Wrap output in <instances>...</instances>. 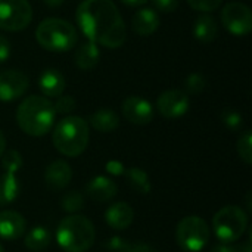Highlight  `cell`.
I'll list each match as a JSON object with an SVG mask.
<instances>
[{
	"label": "cell",
	"mask_w": 252,
	"mask_h": 252,
	"mask_svg": "<svg viewBox=\"0 0 252 252\" xmlns=\"http://www.w3.org/2000/svg\"><path fill=\"white\" fill-rule=\"evenodd\" d=\"M221 121L223 124L230 128L232 131H236L242 127L244 124V120H242V115L238 112V111H233V109H226L223 114H221Z\"/></svg>",
	"instance_id": "f546056e"
},
{
	"label": "cell",
	"mask_w": 252,
	"mask_h": 252,
	"mask_svg": "<svg viewBox=\"0 0 252 252\" xmlns=\"http://www.w3.org/2000/svg\"><path fill=\"white\" fill-rule=\"evenodd\" d=\"M27 229V221L22 214L4 210L0 213V238L4 241L19 239Z\"/></svg>",
	"instance_id": "5bb4252c"
},
{
	"label": "cell",
	"mask_w": 252,
	"mask_h": 252,
	"mask_svg": "<svg viewBox=\"0 0 252 252\" xmlns=\"http://www.w3.org/2000/svg\"><path fill=\"white\" fill-rule=\"evenodd\" d=\"M176 241L183 251H202L210 241V227L199 216H188L177 224Z\"/></svg>",
	"instance_id": "52a82bcc"
},
{
	"label": "cell",
	"mask_w": 252,
	"mask_h": 252,
	"mask_svg": "<svg viewBox=\"0 0 252 252\" xmlns=\"http://www.w3.org/2000/svg\"><path fill=\"white\" fill-rule=\"evenodd\" d=\"M205 86H207L205 78L201 74H198V72H192V74H189L185 78V89H183V92L188 96H190V94H201L204 92Z\"/></svg>",
	"instance_id": "4316f807"
},
{
	"label": "cell",
	"mask_w": 252,
	"mask_h": 252,
	"mask_svg": "<svg viewBox=\"0 0 252 252\" xmlns=\"http://www.w3.org/2000/svg\"><path fill=\"white\" fill-rule=\"evenodd\" d=\"M4 151H6V137H4V134L0 131V158H1V155L4 154Z\"/></svg>",
	"instance_id": "60d3db41"
},
{
	"label": "cell",
	"mask_w": 252,
	"mask_h": 252,
	"mask_svg": "<svg viewBox=\"0 0 252 252\" xmlns=\"http://www.w3.org/2000/svg\"><path fill=\"white\" fill-rule=\"evenodd\" d=\"M186 1L192 9L207 13V12H213V10L219 9L224 0H186Z\"/></svg>",
	"instance_id": "4dcf8cb0"
},
{
	"label": "cell",
	"mask_w": 252,
	"mask_h": 252,
	"mask_svg": "<svg viewBox=\"0 0 252 252\" xmlns=\"http://www.w3.org/2000/svg\"><path fill=\"white\" fill-rule=\"evenodd\" d=\"M148 0H121V3L127 4V6H131V7H139V6H143L146 4Z\"/></svg>",
	"instance_id": "f35d334b"
},
{
	"label": "cell",
	"mask_w": 252,
	"mask_h": 252,
	"mask_svg": "<svg viewBox=\"0 0 252 252\" xmlns=\"http://www.w3.org/2000/svg\"><path fill=\"white\" fill-rule=\"evenodd\" d=\"M65 0H43V3L47 6V7H59Z\"/></svg>",
	"instance_id": "ab89813d"
},
{
	"label": "cell",
	"mask_w": 252,
	"mask_h": 252,
	"mask_svg": "<svg viewBox=\"0 0 252 252\" xmlns=\"http://www.w3.org/2000/svg\"><path fill=\"white\" fill-rule=\"evenodd\" d=\"M189 106H190V99L182 89L165 90L159 94L157 100L158 112L167 120L182 118L189 111Z\"/></svg>",
	"instance_id": "30bf717a"
},
{
	"label": "cell",
	"mask_w": 252,
	"mask_h": 252,
	"mask_svg": "<svg viewBox=\"0 0 252 252\" xmlns=\"http://www.w3.org/2000/svg\"><path fill=\"white\" fill-rule=\"evenodd\" d=\"M71 179H72V168L63 159H56L50 162L44 171V183L53 192L65 189L71 183Z\"/></svg>",
	"instance_id": "4fadbf2b"
},
{
	"label": "cell",
	"mask_w": 252,
	"mask_h": 252,
	"mask_svg": "<svg viewBox=\"0 0 252 252\" xmlns=\"http://www.w3.org/2000/svg\"><path fill=\"white\" fill-rule=\"evenodd\" d=\"M124 176L127 177V182L130 183L131 189H134L137 193L140 195H148L152 189L151 185V179L148 176V173L142 168L133 167L130 170H126Z\"/></svg>",
	"instance_id": "cb8c5ba5"
},
{
	"label": "cell",
	"mask_w": 252,
	"mask_h": 252,
	"mask_svg": "<svg viewBox=\"0 0 252 252\" xmlns=\"http://www.w3.org/2000/svg\"><path fill=\"white\" fill-rule=\"evenodd\" d=\"M127 252H157V250H155L154 247H151L149 244L139 242V244L130 245V248H128V251Z\"/></svg>",
	"instance_id": "d590c367"
},
{
	"label": "cell",
	"mask_w": 252,
	"mask_h": 252,
	"mask_svg": "<svg viewBox=\"0 0 252 252\" xmlns=\"http://www.w3.org/2000/svg\"><path fill=\"white\" fill-rule=\"evenodd\" d=\"M159 27V16L152 7L139 9L131 18V28L140 37L152 35Z\"/></svg>",
	"instance_id": "e0dca14e"
},
{
	"label": "cell",
	"mask_w": 252,
	"mask_h": 252,
	"mask_svg": "<svg viewBox=\"0 0 252 252\" xmlns=\"http://www.w3.org/2000/svg\"><path fill=\"white\" fill-rule=\"evenodd\" d=\"M106 171L112 176H123L126 173V168L123 165V162L117 161V159H111L109 162H106Z\"/></svg>",
	"instance_id": "e575fe53"
},
{
	"label": "cell",
	"mask_w": 252,
	"mask_h": 252,
	"mask_svg": "<svg viewBox=\"0 0 252 252\" xmlns=\"http://www.w3.org/2000/svg\"><path fill=\"white\" fill-rule=\"evenodd\" d=\"M1 167L6 173H13L16 174L22 168V157L18 151H4L1 155Z\"/></svg>",
	"instance_id": "484cf974"
},
{
	"label": "cell",
	"mask_w": 252,
	"mask_h": 252,
	"mask_svg": "<svg viewBox=\"0 0 252 252\" xmlns=\"http://www.w3.org/2000/svg\"><path fill=\"white\" fill-rule=\"evenodd\" d=\"M123 117L136 126H146L154 120L155 111L149 100L142 96H128L121 105Z\"/></svg>",
	"instance_id": "7c38bea8"
},
{
	"label": "cell",
	"mask_w": 252,
	"mask_h": 252,
	"mask_svg": "<svg viewBox=\"0 0 252 252\" xmlns=\"http://www.w3.org/2000/svg\"><path fill=\"white\" fill-rule=\"evenodd\" d=\"M83 207H84V196L78 190H69L61 199V208L65 213L74 214V213L83 210Z\"/></svg>",
	"instance_id": "d4e9b609"
},
{
	"label": "cell",
	"mask_w": 252,
	"mask_h": 252,
	"mask_svg": "<svg viewBox=\"0 0 252 252\" xmlns=\"http://www.w3.org/2000/svg\"><path fill=\"white\" fill-rule=\"evenodd\" d=\"M0 252H4V248H3V245L0 244Z\"/></svg>",
	"instance_id": "7bdbcfd3"
},
{
	"label": "cell",
	"mask_w": 252,
	"mask_h": 252,
	"mask_svg": "<svg viewBox=\"0 0 252 252\" xmlns=\"http://www.w3.org/2000/svg\"><path fill=\"white\" fill-rule=\"evenodd\" d=\"M35 40L44 50L62 53L74 49L78 37L71 22L61 18H46L35 28Z\"/></svg>",
	"instance_id": "5b68a950"
},
{
	"label": "cell",
	"mask_w": 252,
	"mask_h": 252,
	"mask_svg": "<svg viewBox=\"0 0 252 252\" xmlns=\"http://www.w3.org/2000/svg\"><path fill=\"white\" fill-rule=\"evenodd\" d=\"M232 252H252L251 242L247 241V242H244V244H241V245L233 247V248H232Z\"/></svg>",
	"instance_id": "8d00e7d4"
},
{
	"label": "cell",
	"mask_w": 252,
	"mask_h": 252,
	"mask_svg": "<svg viewBox=\"0 0 252 252\" xmlns=\"http://www.w3.org/2000/svg\"><path fill=\"white\" fill-rule=\"evenodd\" d=\"M223 27L236 37L248 35L252 30V12L250 6L241 1H230L221 9Z\"/></svg>",
	"instance_id": "9c48e42d"
},
{
	"label": "cell",
	"mask_w": 252,
	"mask_h": 252,
	"mask_svg": "<svg viewBox=\"0 0 252 252\" xmlns=\"http://www.w3.org/2000/svg\"><path fill=\"white\" fill-rule=\"evenodd\" d=\"M31 21L32 7L28 0H0V30L22 31Z\"/></svg>",
	"instance_id": "ba28073f"
},
{
	"label": "cell",
	"mask_w": 252,
	"mask_h": 252,
	"mask_svg": "<svg viewBox=\"0 0 252 252\" xmlns=\"http://www.w3.org/2000/svg\"><path fill=\"white\" fill-rule=\"evenodd\" d=\"M134 220V211L127 202H115L105 213L106 224L114 230H126Z\"/></svg>",
	"instance_id": "2e32d148"
},
{
	"label": "cell",
	"mask_w": 252,
	"mask_h": 252,
	"mask_svg": "<svg viewBox=\"0 0 252 252\" xmlns=\"http://www.w3.org/2000/svg\"><path fill=\"white\" fill-rule=\"evenodd\" d=\"M12 53V46H10V41L0 34V62H6L9 59Z\"/></svg>",
	"instance_id": "836d02e7"
},
{
	"label": "cell",
	"mask_w": 252,
	"mask_h": 252,
	"mask_svg": "<svg viewBox=\"0 0 252 252\" xmlns=\"http://www.w3.org/2000/svg\"><path fill=\"white\" fill-rule=\"evenodd\" d=\"M90 139L89 124L78 115H68L62 118L52 131L53 146L59 154L68 158L81 155Z\"/></svg>",
	"instance_id": "3957f363"
},
{
	"label": "cell",
	"mask_w": 252,
	"mask_h": 252,
	"mask_svg": "<svg viewBox=\"0 0 252 252\" xmlns=\"http://www.w3.org/2000/svg\"><path fill=\"white\" fill-rule=\"evenodd\" d=\"M86 193L92 201L96 202H108L114 199L118 193V188L106 176H96L93 177L89 185L86 186Z\"/></svg>",
	"instance_id": "9a60e30c"
},
{
	"label": "cell",
	"mask_w": 252,
	"mask_h": 252,
	"mask_svg": "<svg viewBox=\"0 0 252 252\" xmlns=\"http://www.w3.org/2000/svg\"><path fill=\"white\" fill-rule=\"evenodd\" d=\"M232 245L230 244H219V245H216L213 250H211V252H232Z\"/></svg>",
	"instance_id": "74e56055"
},
{
	"label": "cell",
	"mask_w": 252,
	"mask_h": 252,
	"mask_svg": "<svg viewBox=\"0 0 252 252\" xmlns=\"http://www.w3.org/2000/svg\"><path fill=\"white\" fill-rule=\"evenodd\" d=\"M93 223L78 214L65 217L56 229V242L65 252H86L94 242Z\"/></svg>",
	"instance_id": "277c9868"
},
{
	"label": "cell",
	"mask_w": 252,
	"mask_h": 252,
	"mask_svg": "<svg viewBox=\"0 0 252 252\" xmlns=\"http://www.w3.org/2000/svg\"><path fill=\"white\" fill-rule=\"evenodd\" d=\"M105 248L109 252H127L130 248V244L127 239L121 236H112L105 242Z\"/></svg>",
	"instance_id": "1f68e13d"
},
{
	"label": "cell",
	"mask_w": 252,
	"mask_h": 252,
	"mask_svg": "<svg viewBox=\"0 0 252 252\" xmlns=\"http://www.w3.org/2000/svg\"><path fill=\"white\" fill-rule=\"evenodd\" d=\"M77 102L72 96L69 94H61L56 97V102L53 103L55 112L56 114H69L75 109Z\"/></svg>",
	"instance_id": "f1b7e54d"
},
{
	"label": "cell",
	"mask_w": 252,
	"mask_h": 252,
	"mask_svg": "<svg viewBox=\"0 0 252 252\" xmlns=\"http://www.w3.org/2000/svg\"><path fill=\"white\" fill-rule=\"evenodd\" d=\"M238 154L241 157V159L247 164L251 165L252 164V134L250 130L244 131L242 136L238 140Z\"/></svg>",
	"instance_id": "83f0119b"
},
{
	"label": "cell",
	"mask_w": 252,
	"mask_h": 252,
	"mask_svg": "<svg viewBox=\"0 0 252 252\" xmlns=\"http://www.w3.org/2000/svg\"><path fill=\"white\" fill-rule=\"evenodd\" d=\"M152 9L162 13H173L179 7V0H151Z\"/></svg>",
	"instance_id": "d6a6232c"
},
{
	"label": "cell",
	"mask_w": 252,
	"mask_h": 252,
	"mask_svg": "<svg viewBox=\"0 0 252 252\" xmlns=\"http://www.w3.org/2000/svg\"><path fill=\"white\" fill-rule=\"evenodd\" d=\"M251 192H248V193H247V199H245V202H247V210H248V211H251L252 210V202H251Z\"/></svg>",
	"instance_id": "b9f144b4"
},
{
	"label": "cell",
	"mask_w": 252,
	"mask_h": 252,
	"mask_svg": "<svg viewBox=\"0 0 252 252\" xmlns=\"http://www.w3.org/2000/svg\"><path fill=\"white\" fill-rule=\"evenodd\" d=\"M89 124L93 130L100 133H111L115 131L120 126V117L112 109H97L89 117Z\"/></svg>",
	"instance_id": "ffe728a7"
},
{
	"label": "cell",
	"mask_w": 252,
	"mask_h": 252,
	"mask_svg": "<svg viewBox=\"0 0 252 252\" xmlns=\"http://www.w3.org/2000/svg\"><path fill=\"white\" fill-rule=\"evenodd\" d=\"M56 112L49 97L32 94L25 97L16 109L18 127L31 137L47 134L55 126Z\"/></svg>",
	"instance_id": "7a4b0ae2"
},
{
	"label": "cell",
	"mask_w": 252,
	"mask_h": 252,
	"mask_svg": "<svg viewBox=\"0 0 252 252\" xmlns=\"http://www.w3.org/2000/svg\"><path fill=\"white\" fill-rule=\"evenodd\" d=\"M192 31L196 40L202 43H211L219 35V25H217V21L211 15L202 13L201 16L196 18Z\"/></svg>",
	"instance_id": "44dd1931"
},
{
	"label": "cell",
	"mask_w": 252,
	"mask_h": 252,
	"mask_svg": "<svg viewBox=\"0 0 252 252\" xmlns=\"http://www.w3.org/2000/svg\"><path fill=\"white\" fill-rule=\"evenodd\" d=\"M75 21L87 40L108 49L126 43L127 28L112 0H83L75 12Z\"/></svg>",
	"instance_id": "6da1fadb"
},
{
	"label": "cell",
	"mask_w": 252,
	"mask_h": 252,
	"mask_svg": "<svg viewBox=\"0 0 252 252\" xmlns=\"http://www.w3.org/2000/svg\"><path fill=\"white\" fill-rule=\"evenodd\" d=\"M248 227V214L236 205L221 208L213 217V230L221 244H233L245 233Z\"/></svg>",
	"instance_id": "8992f818"
},
{
	"label": "cell",
	"mask_w": 252,
	"mask_h": 252,
	"mask_svg": "<svg viewBox=\"0 0 252 252\" xmlns=\"http://www.w3.org/2000/svg\"><path fill=\"white\" fill-rule=\"evenodd\" d=\"M30 86L28 77L19 69H4L0 72V100L12 102L25 94Z\"/></svg>",
	"instance_id": "8fae6325"
},
{
	"label": "cell",
	"mask_w": 252,
	"mask_h": 252,
	"mask_svg": "<svg viewBox=\"0 0 252 252\" xmlns=\"http://www.w3.org/2000/svg\"><path fill=\"white\" fill-rule=\"evenodd\" d=\"M50 241H52L50 232L43 226H35L27 233L24 244L30 251L40 252L50 245Z\"/></svg>",
	"instance_id": "603a6c76"
},
{
	"label": "cell",
	"mask_w": 252,
	"mask_h": 252,
	"mask_svg": "<svg viewBox=\"0 0 252 252\" xmlns=\"http://www.w3.org/2000/svg\"><path fill=\"white\" fill-rule=\"evenodd\" d=\"M66 87L65 77L55 68L44 69L38 77V89L44 97H58L63 94Z\"/></svg>",
	"instance_id": "ac0fdd59"
},
{
	"label": "cell",
	"mask_w": 252,
	"mask_h": 252,
	"mask_svg": "<svg viewBox=\"0 0 252 252\" xmlns=\"http://www.w3.org/2000/svg\"><path fill=\"white\" fill-rule=\"evenodd\" d=\"M99 59H100V50H99L97 44L90 41V40L80 44L75 50V55H74L75 65L83 71L93 69L99 63Z\"/></svg>",
	"instance_id": "d6986e66"
},
{
	"label": "cell",
	"mask_w": 252,
	"mask_h": 252,
	"mask_svg": "<svg viewBox=\"0 0 252 252\" xmlns=\"http://www.w3.org/2000/svg\"><path fill=\"white\" fill-rule=\"evenodd\" d=\"M19 195V182L16 174L3 173L0 176V207L12 204Z\"/></svg>",
	"instance_id": "7402d4cb"
}]
</instances>
